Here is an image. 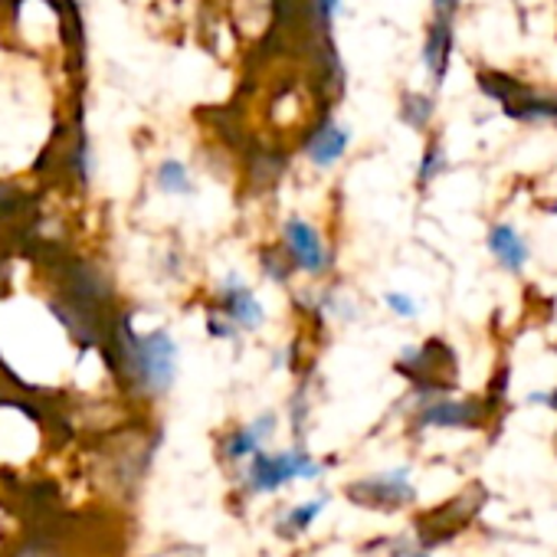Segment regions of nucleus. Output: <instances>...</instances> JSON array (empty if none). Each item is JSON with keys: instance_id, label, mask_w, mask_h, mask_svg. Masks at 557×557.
I'll return each mask as SVG.
<instances>
[{"instance_id": "obj_20", "label": "nucleus", "mask_w": 557, "mask_h": 557, "mask_svg": "<svg viewBox=\"0 0 557 557\" xmlns=\"http://www.w3.org/2000/svg\"><path fill=\"white\" fill-rule=\"evenodd\" d=\"M342 8H345V0H315V17H319L325 27H332V24L338 21Z\"/></svg>"}, {"instance_id": "obj_7", "label": "nucleus", "mask_w": 557, "mask_h": 557, "mask_svg": "<svg viewBox=\"0 0 557 557\" xmlns=\"http://www.w3.org/2000/svg\"><path fill=\"white\" fill-rule=\"evenodd\" d=\"M453 50H456V17H446V14H433L430 24H426V34H423V50H420V60H423V70L430 76V83L440 89L449 76V66H453Z\"/></svg>"}, {"instance_id": "obj_3", "label": "nucleus", "mask_w": 557, "mask_h": 557, "mask_svg": "<svg viewBox=\"0 0 557 557\" xmlns=\"http://www.w3.org/2000/svg\"><path fill=\"white\" fill-rule=\"evenodd\" d=\"M278 246L289 252L296 269L302 275H309V278H322L335 265V256H332V246H329L325 233L315 223H309L306 216H299V213L286 216L283 230H278Z\"/></svg>"}, {"instance_id": "obj_10", "label": "nucleus", "mask_w": 557, "mask_h": 557, "mask_svg": "<svg viewBox=\"0 0 557 557\" xmlns=\"http://www.w3.org/2000/svg\"><path fill=\"white\" fill-rule=\"evenodd\" d=\"M348 148H351V128H348L345 122L329 119V122H322V125L309 135V141H306V158H309L315 168H335V164L348 154Z\"/></svg>"}, {"instance_id": "obj_11", "label": "nucleus", "mask_w": 557, "mask_h": 557, "mask_svg": "<svg viewBox=\"0 0 557 557\" xmlns=\"http://www.w3.org/2000/svg\"><path fill=\"white\" fill-rule=\"evenodd\" d=\"M479 420H482L479 400H436L420 413L423 426H475Z\"/></svg>"}, {"instance_id": "obj_14", "label": "nucleus", "mask_w": 557, "mask_h": 557, "mask_svg": "<svg viewBox=\"0 0 557 557\" xmlns=\"http://www.w3.org/2000/svg\"><path fill=\"white\" fill-rule=\"evenodd\" d=\"M154 184H158L161 194H171V197H187V194H194V181H190L187 164H184V161H174V158H168V161L158 164Z\"/></svg>"}, {"instance_id": "obj_4", "label": "nucleus", "mask_w": 557, "mask_h": 557, "mask_svg": "<svg viewBox=\"0 0 557 557\" xmlns=\"http://www.w3.org/2000/svg\"><path fill=\"white\" fill-rule=\"evenodd\" d=\"M322 462H315L306 449H286V453H256L249 466V488L252 492H275L293 479H319Z\"/></svg>"}, {"instance_id": "obj_16", "label": "nucleus", "mask_w": 557, "mask_h": 557, "mask_svg": "<svg viewBox=\"0 0 557 557\" xmlns=\"http://www.w3.org/2000/svg\"><path fill=\"white\" fill-rule=\"evenodd\" d=\"M296 272H299L296 262L289 259V252H286L283 246H278V243L269 246V249L262 252V275L269 278V283H275V286H289Z\"/></svg>"}, {"instance_id": "obj_1", "label": "nucleus", "mask_w": 557, "mask_h": 557, "mask_svg": "<svg viewBox=\"0 0 557 557\" xmlns=\"http://www.w3.org/2000/svg\"><path fill=\"white\" fill-rule=\"evenodd\" d=\"M115 348H119V371L151 397H161L171 391L177 377V345L168 332H151V335H135L128 322L119 325L115 332Z\"/></svg>"}, {"instance_id": "obj_22", "label": "nucleus", "mask_w": 557, "mask_h": 557, "mask_svg": "<svg viewBox=\"0 0 557 557\" xmlns=\"http://www.w3.org/2000/svg\"><path fill=\"white\" fill-rule=\"evenodd\" d=\"M410 557H426V554H410Z\"/></svg>"}, {"instance_id": "obj_21", "label": "nucleus", "mask_w": 557, "mask_h": 557, "mask_svg": "<svg viewBox=\"0 0 557 557\" xmlns=\"http://www.w3.org/2000/svg\"><path fill=\"white\" fill-rule=\"evenodd\" d=\"M433 4V14H446V17H456L459 8H462V0H430Z\"/></svg>"}, {"instance_id": "obj_15", "label": "nucleus", "mask_w": 557, "mask_h": 557, "mask_svg": "<svg viewBox=\"0 0 557 557\" xmlns=\"http://www.w3.org/2000/svg\"><path fill=\"white\" fill-rule=\"evenodd\" d=\"M446 171H449V154H446V148H443V141H440V138H430V141H426V148H423V154H420L417 187L423 190V187L436 184Z\"/></svg>"}, {"instance_id": "obj_9", "label": "nucleus", "mask_w": 557, "mask_h": 557, "mask_svg": "<svg viewBox=\"0 0 557 557\" xmlns=\"http://www.w3.org/2000/svg\"><path fill=\"white\" fill-rule=\"evenodd\" d=\"M475 508H479L475 492H469V495H462V498H456V502H449V505L430 511V515L420 518V524H417V528H420V537H423L426 544H443V541L456 537V534L466 528V521L475 515Z\"/></svg>"}, {"instance_id": "obj_19", "label": "nucleus", "mask_w": 557, "mask_h": 557, "mask_svg": "<svg viewBox=\"0 0 557 557\" xmlns=\"http://www.w3.org/2000/svg\"><path fill=\"white\" fill-rule=\"evenodd\" d=\"M207 332H210L213 338H220V342H233V338L239 335V329H236L220 309H213V312L207 315Z\"/></svg>"}, {"instance_id": "obj_13", "label": "nucleus", "mask_w": 557, "mask_h": 557, "mask_svg": "<svg viewBox=\"0 0 557 557\" xmlns=\"http://www.w3.org/2000/svg\"><path fill=\"white\" fill-rule=\"evenodd\" d=\"M397 115L407 128L413 132H430L433 125V115H436V102L433 96L426 92H404L400 96V106H397Z\"/></svg>"}, {"instance_id": "obj_5", "label": "nucleus", "mask_w": 557, "mask_h": 557, "mask_svg": "<svg viewBox=\"0 0 557 557\" xmlns=\"http://www.w3.org/2000/svg\"><path fill=\"white\" fill-rule=\"evenodd\" d=\"M351 502L377 511H397L413 502V485H410V469H391L381 475H371L364 482H355L348 488Z\"/></svg>"}, {"instance_id": "obj_8", "label": "nucleus", "mask_w": 557, "mask_h": 557, "mask_svg": "<svg viewBox=\"0 0 557 557\" xmlns=\"http://www.w3.org/2000/svg\"><path fill=\"white\" fill-rule=\"evenodd\" d=\"M485 249H488L492 262H495L498 269L511 272V275L524 272V265L531 262V246H528L524 233H521L515 223H508V220H498V223L488 226V233H485Z\"/></svg>"}, {"instance_id": "obj_23", "label": "nucleus", "mask_w": 557, "mask_h": 557, "mask_svg": "<svg viewBox=\"0 0 557 557\" xmlns=\"http://www.w3.org/2000/svg\"><path fill=\"white\" fill-rule=\"evenodd\" d=\"M14 4H17V8H21V0H14Z\"/></svg>"}, {"instance_id": "obj_6", "label": "nucleus", "mask_w": 557, "mask_h": 557, "mask_svg": "<svg viewBox=\"0 0 557 557\" xmlns=\"http://www.w3.org/2000/svg\"><path fill=\"white\" fill-rule=\"evenodd\" d=\"M216 309L239 329V332H259L265 325V309L256 299V293L243 283L236 272H230L216 286Z\"/></svg>"}, {"instance_id": "obj_17", "label": "nucleus", "mask_w": 557, "mask_h": 557, "mask_svg": "<svg viewBox=\"0 0 557 557\" xmlns=\"http://www.w3.org/2000/svg\"><path fill=\"white\" fill-rule=\"evenodd\" d=\"M325 508V498H315V502H309V505H299V508H293L289 511V518L278 524V534H299V531H306L312 521H315V515Z\"/></svg>"}, {"instance_id": "obj_12", "label": "nucleus", "mask_w": 557, "mask_h": 557, "mask_svg": "<svg viewBox=\"0 0 557 557\" xmlns=\"http://www.w3.org/2000/svg\"><path fill=\"white\" fill-rule=\"evenodd\" d=\"M272 430H275V417H272V413L252 420L249 426L233 430V433L226 436V443H223V456H226L230 462H239V459L256 456V453L262 449V440L272 436Z\"/></svg>"}, {"instance_id": "obj_18", "label": "nucleus", "mask_w": 557, "mask_h": 557, "mask_svg": "<svg viewBox=\"0 0 557 557\" xmlns=\"http://www.w3.org/2000/svg\"><path fill=\"white\" fill-rule=\"evenodd\" d=\"M384 309L394 315V319H404V322H410V319H417V312H420V302L413 299V296H407V293H384Z\"/></svg>"}, {"instance_id": "obj_2", "label": "nucleus", "mask_w": 557, "mask_h": 557, "mask_svg": "<svg viewBox=\"0 0 557 557\" xmlns=\"http://www.w3.org/2000/svg\"><path fill=\"white\" fill-rule=\"evenodd\" d=\"M479 89L521 125H557V96L531 89L505 73H479Z\"/></svg>"}]
</instances>
